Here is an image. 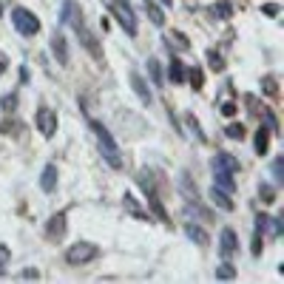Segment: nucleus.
Wrapping results in <instances>:
<instances>
[{
    "instance_id": "c85d7f7f",
    "label": "nucleus",
    "mask_w": 284,
    "mask_h": 284,
    "mask_svg": "<svg viewBox=\"0 0 284 284\" xmlns=\"http://www.w3.org/2000/svg\"><path fill=\"white\" fill-rule=\"evenodd\" d=\"M168 40H173V46H176L179 51H188V49H191V40H188L182 31H171V34H168Z\"/></svg>"
},
{
    "instance_id": "1a4fd4ad",
    "label": "nucleus",
    "mask_w": 284,
    "mask_h": 284,
    "mask_svg": "<svg viewBox=\"0 0 284 284\" xmlns=\"http://www.w3.org/2000/svg\"><path fill=\"white\" fill-rule=\"evenodd\" d=\"M239 250V239H236V230L233 228H225L222 236H219V253L225 256V259H230V256Z\"/></svg>"
},
{
    "instance_id": "6e6552de",
    "label": "nucleus",
    "mask_w": 284,
    "mask_h": 284,
    "mask_svg": "<svg viewBox=\"0 0 284 284\" xmlns=\"http://www.w3.org/2000/svg\"><path fill=\"white\" fill-rule=\"evenodd\" d=\"M131 88H134V94L139 97L142 105H151V103H154V94H151V88H148V83H145V77L136 74V71H131Z\"/></svg>"
},
{
    "instance_id": "393cba45",
    "label": "nucleus",
    "mask_w": 284,
    "mask_h": 284,
    "mask_svg": "<svg viewBox=\"0 0 284 284\" xmlns=\"http://www.w3.org/2000/svg\"><path fill=\"white\" fill-rule=\"evenodd\" d=\"M216 278H222V281H230V278H236V267L230 265L228 259H225L222 265L216 267Z\"/></svg>"
},
{
    "instance_id": "6ab92c4d",
    "label": "nucleus",
    "mask_w": 284,
    "mask_h": 284,
    "mask_svg": "<svg viewBox=\"0 0 284 284\" xmlns=\"http://www.w3.org/2000/svg\"><path fill=\"white\" fill-rule=\"evenodd\" d=\"M253 145H256V154H259V156H265V154H267V148H270V131H267L265 125H261V128L256 131Z\"/></svg>"
},
{
    "instance_id": "7c9ffc66",
    "label": "nucleus",
    "mask_w": 284,
    "mask_h": 284,
    "mask_svg": "<svg viewBox=\"0 0 284 284\" xmlns=\"http://www.w3.org/2000/svg\"><path fill=\"white\" fill-rule=\"evenodd\" d=\"M208 66L213 68V71H225V60H222V54H219L216 49L208 51Z\"/></svg>"
},
{
    "instance_id": "37998d69",
    "label": "nucleus",
    "mask_w": 284,
    "mask_h": 284,
    "mask_svg": "<svg viewBox=\"0 0 284 284\" xmlns=\"http://www.w3.org/2000/svg\"><path fill=\"white\" fill-rule=\"evenodd\" d=\"M23 278H40L37 270H23Z\"/></svg>"
},
{
    "instance_id": "2eb2a0df",
    "label": "nucleus",
    "mask_w": 284,
    "mask_h": 284,
    "mask_svg": "<svg viewBox=\"0 0 284 284\" xmlns=\"http://www.w3.org/2000/svg\"><path fill=\"white\" fill-rule=\"evenodd\" d=\"M208 199H210L213 205H216V208H222V210H233V199H230V193L219 191L216 185H213V188L208 191Z\"/></svg>"
},
{
    "instance_id": "5701e85b",
    "label": "nucleus",
    "mask_w": 284,
    "mask_h": 284,
    "mask_svg": "<svg viewBox=\"0 0 284 284\" xmlns=\"http://www.w3.org/2000/svg\"><path fill=\"white\" fill-rule=\"evenodd\" d=\"M148 74H151V83L162 88L165 77H162V66H159V60H156V57H148Z\"/></svg>"
},
{
    "instance_id": "aec40b11",
    "label": "nucleus",
    "mask_w": 284,
    "mask_h": 284,
    "mask_svg": "<svg viewBox=\"0 0 284 284\" xmlns=\"http://www.w3.org/2000/svg\"><path fill=\"white\" fill-rule=\"evenodd\" d=\"M142 6H145V14L151 17V23H154V26H165V14H162V9L156 6L154 0H145Z\"/></svg>"
},
{
    "instance_id": "4be33fe9",
    "label": "nucleus",
    "mask_w": 284,
    "mask_h": 284,
    "mask_svg": "<svg viewBox=\"0 0 284 284\" xmlns=\"http://www.w3.org/2000/svg\"><path fill=\"white\" fill-rule=\"evenodd\" d=\"M179 191L185 193V199H188V202H196V199H199L196 185H191V176H188V173H182V176H179Z\"/></svg>"
},
{
    "instance_id": "a19ab883",
    "label": "nucleus",
    "mask_w": 284,
    "mask_h": 284,
    "mask_svg": "<svg viewBox=\"0 0 284 284\" xmlns=\"http://www.w3.org/2000/svg\"><path fill=\"white\" fill-rule=\"evenodd\" d=\"M6 68H9V57L3 54V51H0V77L6 74Z\"/></svg>"
},
{
    "instance_id": "9b49d317",
    "label": "nucleus",
    "mask_w": 284,
    "mask_h": 284,
    "mask_svg": "<svg viewBox=\"0 0 284 284\" xmlns=\"http://www.w3.org/2000/svg\"><path fill=\"white\" fill-rule=\"evenodd\" d=\"M51 54L57 57V63H60V66H68V40L63 37L60 31H54V34H51Z\"/></svg>"
},
{
    "instance_id": "c03bdc74",
    "label": "nucleus",
    "mask_w": 284,
    "mask_h": 284,
    "mask_svg": "<svg viewBox=\"0 0 284 284\" xmlns=\"http://www.w3.org/2000/svg\"><path fill=\"white\" fill-rule=\"evenodd\" d=\"M162 6H173V0H159Z\"/></svg>"
},
{
    "instance_id": "a211bd4d",
    "label": "nucleus",
    "mask_w": 284,
    "mask_h": 284,
    "mask_svg": "<svg viewBox=\"0 0 284 284\" xmlns=\"http://www.w3.org/2000/svg\"><path fill=\"white\" fill-rule=\"evenodd\" d=\"M123 208H125V213H131L134 219H142V222L148 219V213H145V210H142L139 205H136V199L131 196V193H125V196H123Z\"/></svg>"
},
{
    "instance_id": "f3484780",
    "label": "nucleus",
    "mask_w": 284,
    "mask_h": 284,
    "mask_svg": "<svg viewBox=\"0 0 284 284\" xmlns=\"http://www.w3.org/2000/svg\"><path fill=\"white\" fill-rule=\"evenodd\" d=\"M40 188L46 193H51L57 188V165H46L43 173H40Z\"/></svg>"
},
{
    "instance_id": "e433bc0d",
    "label": "nucleus",
    "mask_w": 284,
    "mask_h": 284,
    "mask_svg": "<svg viewBox=\"0 0 284 284\" xmlns=\"http://www.w3.org/2000/svg\"><path fill=\"white\" fill-rule=\"evenodd\" d=\"M267 225H270V216H267V213H259V216H256V230H259V233H265Z\"/></svg>"
},
{
    "instance_id": "cd10ccee",
    "label": "nucleus",
    "mask_w": 284,
    "mask_h": 284,
    "mask_svg": "<svg viewBox=\"0 0 284 284\" xmlns=\"http://www.w3.org/2000/svg\"><path fill=\"white\" fill-rule=\"evenodd\" d=\"M225 136H228V139H245V125L241 123H230L228 128H225Z\"/></svg>"
},
{
    "instance_id": "f704fd0d",
    "label": "nucleus",
    "mask_w": 284,
    "mask_h": 284,
    "mask_svg": "<svg viewBox=\"0 0 284 284\" xmlns=\"http://www.w3.org/2000/svg\"><path fill=\"white\" fill-rule=\"evenodd\" d=\"M261 88H265V94H270V97H276V94H278L276 77H265V80H261Z\"/></svg>"
},
{
    "instance_id": "a878e982",
    "label": "nucleus",
    "mask_w": 284,
    "mask_h": 284,
    "mask_svg": "<svg viewBox=\"0 0 284 284\" xmlns=\"http://www.w3.org/2000/svg\"><path fill=\"white\" fill-rule=\"evenodd\" d=\"M270 171H273V182H276V185H284V159H281V156L273 159Z\"/></svg>"
},
{
    "instance_id": "423d86ee",
    "label": "nucleus",
    "mask_w": 284,
    "mask_h": 284,
    "mask_svg": "<svg viewBox=\"0 0 284 284\" xmlns=\"http://www.w3.org/2000/svg\"><path fill=\"white\" fill-rule=\"evenodd\" d=\"M111 12H114V17H117V23L134 37L136 34V17H134V9L128 6V0H111Z\"/></svg>"
},
{
    "instance_id": "2f4dec72",
    "label": "nucleus",
    "mask_w": 284,
    "mask_h": 284,
    "mask_svg": "<svg viewBox=\"0 0 284 284\" xmlns=\"http://www.w3.org/2000/svg\"><path fill=\"white\" fill-rule=\"evenodd\" d=\"M185 125L193 131V136H196L199 142H205V134H202V131H199V119L193 117V114H188V117H185Z\"/></svg>"
},
{
    "instance_id": "473e14b6",
    "label": "nucleus",
    "mask_w": 284,
    "mask_h": 284,
    "mask_svg": "<svg viewBox=\"0 0 284 284\" xmlns=\"http://www.w3.org/2000/svg\"><path fill=\"white\" fill-rule=\"evenodd\" d=\"M0 108H3L6 114H12L14 108H17V94H6V97L0 99Z\"/></svg>"
},
{
    "instance_id": "79ce46f5",
    "label": "nucleus",
    "mask_w": 284,
    "mask_h": 284,
    "mask_svg": "<svg viewBox=\"0 0 284 284\" xmlns=\"http://www.w3.org/2000/svg\"><path fill=\"white\" fill-rule=\"evenodd\" d=\"M12 131H14L12 123H0V134H12Z\"/></svg>"
},
{
    "instance_id": "0eeeda50",
    "label": "nucleus",
    "mask_w": 284,
    "mask_h": 284,
    "mask_svg": "<svg viewBox=\"0 0 284 284\" xmlns=\"http://www.w3.org/2000/svg\"><path fill=\"white\" fill-rule=\"evenodd\" d=\"M34 119H37V131L46 136V139H51V136L57 134V114L51 111V108H46V105L37 108V117Z\"/></svg>"
},
{
    "instance_id": "58836bf2",
    "label": "nucleus",
    "mask_w": 284,
    "mask_h": 284,
    "mask_svg": "<svg viewBox=\"0 0 284 284\" xmlns=\"http://www.w3.org/2000/svg\"><path fill=\"white\" fill-rule=\"evenodd\" d=\"M261 12H265V14H270V17H276V14L281 12V9H278L276 3H265V6H261Z\"/></svg>"
},
{
    "instance_id": "bb28decb",
    "label": "nucleus",
    "mask_w": 284,
    "mask_h": 284,
    "mask_svg": "<svg viewBox=\"0 0 284 284\" xmlns=\"http://www.w3.org/2000/svg\"><path fill=\"white\" fill-rule=\"evenodd\" d=\"M261 117H265V128L270 131V134H278V119H276V114H273L270 108H261Z\"/></svg>"
},
{
    "instance_id": "7ed1b4c3",
    "label": "nucleus",
    "mask_w": 284,
    "mask_h": 284,
    "mask_svg": "<svg viewBox=\"0 0 284 284\" xmlns=\"http://www.w3.org/2000/svg\"><path fill=\"white\" fill-rule=\"evenodd\" d=\"M136 185H139V188H142V193L148 196L151 210H154V213H156V216H159L165 225H171V219H168L165 208H162V199H159V193H156V179H154V173H151L148 168H142V171L136 173Z\"/></svg>"
},
{
    "instance_id": "f8f14e48",
    "label": "nucleus",
    "mask_w": 284,
    "mask_h": 284,
    "mask_svg": "<svg viewBox=\"0 0 284 284\" xmlns=\"http://www.w3.org/2000/svg\"><path fill=\"white\" fill-rule=\"evenodd\" d=\"M213 185H216L219 191L230 193V196H233V191H236L233 173H230V171H222V168H213Z\"/></svg>"
},
{
    "instance_id": "f257e3e1",
    "label": "nucleus",
    "mask_w": 284,
    "mask_h": 284,
    "mask_svg": "<svg viewBox=\"0 0 284 284\" xmlns=\"http://www.w3.org/2000/svg\"><path fill=\"white\" fill-rule=\"evenodd\" d=\"M60 20L66 26H71V29L80 34V40H83V46H86L88 51H91L94 57H99V46H97V40H94V34L86 29V23H83V12H80V6H77L74 0H66L63 3V14H60Z\"/></svg>"
},
{
    "instance_id": "20e7f679",
    "label": "nucleus",
    "mask_w": 284,
    "mask_h": 284,
    "mask_svg": "<svg viewBox=\"0 0 284 284\" xmlns=\"http://www.w3.org/2000/svg\"><path fill=\"white\" fill-rule=\"evenodd\" d=\"M12 26L23 34V37H34L40 31V20L34 17V12H29V9H23V6L12 9Z\"/></svg>"
},
{
    "instance_id": "b1692460",
    "label": "nucleus",
    "mask_w": 284,
    "mask_h": 284,
    "mask_svg": "<svg viewBox=\"0 0 284 284\" xmlns=\"http://www.w3.org/2000/svg\"><path fill=\"white\" fill-rule=\"evenodd\" d=\"M185 80L193 86V91H199V88L205 86V74H202V68H188V74H185Z\"/></svg>"
},
{
    "instance_id": "4c0bfd02",
    "label": "nucleus",
    "mask_w": 284,
    "mask_h": 284,
    "mask_svg": "<svg viewBox=\"0 0 284 284\" xmlns=\"http://www.w3.org/2000/svg\"><path fill=\"white\" fill-rule=\"evenodd\" d=\"M9 256H12V253H9V247H6V245H0V273L6 270V265H9Z\"/></svg>"
},
{
    "instance_id": "ddd939ff",
    "label": "nucleus",
    "mask_w": 284,
    "mask_h": 284,
    "mask_svg": "<svg viewBox=\"0 0 284 284\" xmlns=\"http://www.w3.org/2000/svg\"><path fill=\"white\" fill-rule=\"evenodd\" d=\"M213 168H222V171H230V173H239V159H236L233 154H228V151H219L216 156H213Z\"/></svg>"
},
{
    "instance_id": "39448f33",
    "label": "nucleus",
    "mask_w": 284,
    "mask_h": 284,
    "mask_svg": "<svg viewBox=\"0 0 284 284\" xmlns=\"http://www.w3.org/2000/svg\"><path fill=\"white\" fill-rule=\"evenodd\" d=\"M97 256H99V247L91 245V241H77V245H71L66 250V261L68 265H74V267L88 265V261H94Z\"/></svg>"
},
{
    "instance_id": "c756f323",
    "label": "nucleus",
    "mask_w": 284,
    "mask_h": 284,
    "mask_svg": "<svg viewBox=\"0 0 284 284\" xmlns=\"http://www.w3.org/2000/svg\"><path fill=\"white\" fill-rule=\"evenodd\" d=\"M259 196H261V202H265V205H273V202H276V188L267 185V182H261V185H259Z\"/></svg>"
},
{
    "instance_id": "dca6fc26",
    "label": "nucleus",
    "mask_w": 284,
    "mask_h": 284,
    "mask_svg": "<svg viewBox=\"0 0 284 284\" xmlns=\"http://www.w3.org/2000/svg\"><path fill=\"white\" fill-rule=\"evenodd\" d=\"M185 233H188V239L191 241H196L199 247H208L210 245V236H208V230L205 228H199V225H185Z\"/></svg>"
},
{
    "instance_id": "ea45409f",
    "label": "nucleus",
    "mask_w": 284,
    "mask_h": 284,
    "mask_svg": "<svg viewBox=\"0 0 284 284\" xmlns=\"http://www.w3.org/2000/svg\"><path fill=\"white\" fill-rule=\"evenodd\" d=\"M253 256H261V233L256 230V236H253Z\"/></svg>"
},
{
    "instance_id": "72a5a7b5",
    "label": "nucleus",
    "mask_w": 284,
    "mask_h": 284,
    "mask_svg": "<svg viewBox=\"0 0 284 284\" xmlns=\"http://www.w3.org/2000/svg\"><path fill=\"white\" fill-rule=\"evenodd\" d=\"M267 230H270V233L278 239V236L284 233V219H281V216H278V219H273V216H270V225H267Z\"/></svg>"
},
{
    "instance_id": "4468645a",
    "label": "nucleus",
    "mask_w": 284,
    "mask_h": 284,
    "mask_svg": "<svg viewBox=\"0 0 284 284\" xmlns=\"http://www.w3.org/2000/svg\"><path fill=\"white\" fill-rule=\"evenodd\" d=\"M185 74H188L185 63H182V60H176V57H171V63H168V77H171V83L182 86V83H185Z\"/></svg>"
},
{
    "instance_id": "412c9836",
    "label": "nucleus",
    "mask_w": 284,
    "mask_h": 284,
    "mask_svg": "<svg viewBox=\"0 0 284 284\" xmlns=\"http://www.w3.org/2000/svg\"><path fill=\"white\" fill-rule=\"evenodd\" d=\"M210 14H213L216 20H230V17H233V9H230L228 0H219V3L210 6Z\"/></svg>"
},
{
    "instance_id": "f03ea898",
    "label": "nucleus",
    "mask_w": 284,
    "mask_h": 284,
    "mask_svg": "<svg viewBox=\"0 0 284 284\" xmlns=\"http://www.w3.org/2000/svg\"><path fill=\"white\" fill-rule=\"evenodd\" d=\"M91 131H94V136H97L99 154L105 156V162H108L111 168H123V156H119V148H117V142H114L111 131L105 128L99 119H91Z\"/></svg>"
},
{
    "instance_id": "9d476101",
    "label": "nucleus",
    "mask_w": 284,
    "mask_h": 284,
    "mask_svg": "<svg viewBox=\"0 0 284 284\" xmlns=\"http://www.w3.org/2000/svg\"><path fill=\"white\" fill-rule=\"evenodd\" d=\"M66 236V213H54V216L49 219V225H46V239L57 241Z\"/></svg>"
},
{
    "instance_id": "c9c22d12",
    "label": "nucleus",
    "mask_w": 284,
    "mask_h": 284,
    "mask_svg": "<svg viewBox=\"0 0 284 284\" xmlns=\"http://www.w3.org/2000/svg\"><path fill=\"white\" fill-rule=\"evenodd\" d=\"M236 111H239V105H236L233 99H228V103H222V114H225V117H236Z\"/></svg>"
}]
</instances>
